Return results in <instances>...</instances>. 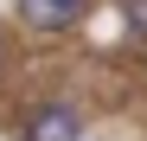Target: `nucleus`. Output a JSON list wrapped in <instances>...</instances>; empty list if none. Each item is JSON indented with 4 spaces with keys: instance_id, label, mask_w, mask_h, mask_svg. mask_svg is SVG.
I'll list each match as a JSON object with an SVG mask.
<instances>
[{
    "instance_id": "1",
    "label": "nucleus",
    "mask_w": 147,
    "mask_h": 141,
    "mask_svg": "<svg viewBox=\"0 0 147 141\" xmlns=\"http://www.w3.org/2000/svg\"><path fill=\"white\" fill-rule=\"evenodd\" d=\"M90 13V0H19V19L38 32H64V26H77V19Z\"/></svg>"
},
{
    "instance_id": "2",
    "label": "nucleus",
    "mask_w": 147,
    "mask_h": 141,
    "mask_svg": "<svg viewBox=\"0 0 147 141\" xmlns=\"http://www.w3.org/2000/svg\"><path fill=\"white\" fill-rule=\"evenodd\" d=\"M26 141H83V122L70 103H45L32 122H26Z\"/></svg>"
},
{
    "instance_id": "3",
    "label": "nucleus",
    "mask_w": 147,
    "mask_h": 141,
    "mask_svg": "<svg viewBox=\"0 0 147 141\" xmlns=\"http://www.w3.org/2000/svg\"><path fill=\"white\" fill-rule=\"evenodd\" d=\"M121 13H128V26L147 39V0H121Z\"/></svg>"
}]
</instances>
